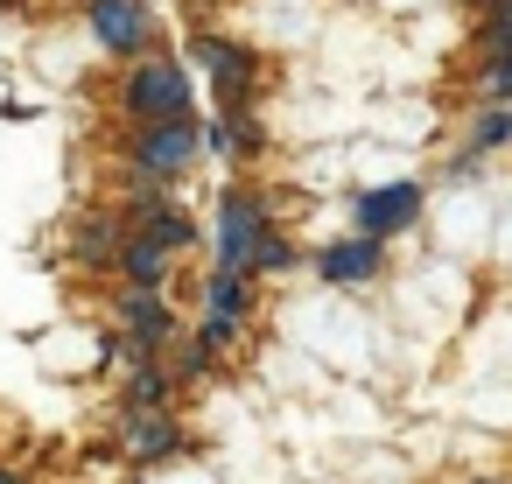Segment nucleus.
I'll return each instance as SVG.
<instances>
[{"instance_id":"obj_1","label":"nucleus","mask_w":512,"mask_h":484,"mask_svg":"<svg viewBox=\"0 0 512 484\" xmlns=\"http://www.w3.org/2000/svg\"><path fill=\"white\" fill-rule=\"evenodd\" d=\"M127 120L148 134V127H169V120H197L190 113V71L176 64V57H141L134 71H127Z\"/></svg>"},{"instance_id":"obj_2","label":"nucleus","mask_w":512,"mask_h":484,"mask_svg":"<svg viewBox=\"0 0 512 484\" xmlns=\"http://www.w3.org/2000/svg\"><path fill=\"white\" fill-rule=\"evenodd\" d=\"M190 57L211 71L218 113H253V92H260V57H253V50H239V43H225V36H197Z\"/></svg>"},{"instance_id":"obj_3","label":"nucleus","mask_w":512,"mask_h":484,"mask_svg":"<svg viewBox=\"0 0 512 484\" xmlns=\"http://www.w3.org/2000/svg\"><path fill=\"white\" fill-rule=\"evenodd\" d=\"M197 148H204V127H197V120H169V127L134 134V183H148V190L176 183V176L197 162Z\"/></svg>"},{"instance_id":"obj_4","label":"nucleus","mask_w":512,"mask_h":484,"mask_svg":"<svg viewBox=\"0 0 512 484\" xmlns=\"http://www.w3.org/2000/svg\"><path fill=\"white\" fill-rule=\"evenodd\" d=\"M267 232H274V225H267V204H260L253 190H225V197H218V267L253 274Z\"/></svg>"},{"instance_id":"obj_5","label":"nucleus","mask_w":512,"mask_h":484,"mask_svg":"<svg viewBox=\"0 0 512 484\" xmlns=\"http://www.w3.org/2000/svg\"><path fill=\"white\" fill-rule=\"evenodd\" d=\"M120 358L127 365H148L169 337H176V316L162 309V295H141V288H120Z\"/></svg>"},{"instance_id":"obj_6","label":"nucleus","mask_w":512,"mask_h":484,"mask_svg":"<svg viewBox=\"0 0 512 484\" xmlns=\"http://www.w3.org/2000/svg\"><path fill=\"white\" fill-rule=\"evenodd\" d=\"M421 218V183H379V190H365L358 197V211H351V232L358 239H393V232H407Z\"/></svg>"},{"instance_id":"obj_7","label":"nucleus","mask_w":512,"mask_h":484,"mask_svg":"<svg viewBox=\"0 0 512 484\" xmlns=\"http://www.w3.org/2000/svg\"><path fill=\"white\" fill-rule=\"evenodd\" d=\"M85 15H92L99 50H113V57H148V36H155L148 0H85Z\"/></svg>"},{"instance_id":"obj_8","label":"nucleus","mask_w":512,"mask_h":484,"mask_svg":"<svg viewBox=\"0 0 512 484\" xmlns=\"http://www.w3.org/2000/svg\"><path fill=\"white\" fill-rule=\"evenodd\" d=\"M379 267H386V246L379 239H330L323 253H316V274L330 281V288H365V281H379Z\"/></svg>"},{"instance_id":"obj_9","label":"nucleus","mask_w":512,"mask_h":484,"mask_svg":"<svg viewBox=\"0 0 512 484\" xmlns=\"http://www.w3.org/2000/svg\"><path fill=\"white\" fill-rule=\"evenodd\" d=\"M127 239H134L127 211H92V218H78V232H71V253H78L85 267H120Z\"/></svg>"},{"instance_id":"obj_10","label":"nucleus","mask_w":512,"mask_h":484,"mask_svg":"<svg viewBox=\"0 0 512 484\" xmlns=\"http://www.w3.org/2000/svg\"><path fill=\"white\" fill-rule=\"evenodd\" d=\"M176 449H183L176 414H127V456L134 463H169Z\"/></svg>"},{"instance_id":"obj_11","label":"nucleus","mask_w":512,"mask_h":484,"mask_svg":"<svg viewBox=\"0 0 512 484\" xmlns=\"http://www.w3.org/2000/svg\"><path fill=\"white\" fill-rule=\"evenodd\" d=\"M204 316L246 323V316H253V274H232V267H218V274L204 281Z\"/></svg>"},{"instance_id":"obj_12","label":"nucleus","mask_w":512,"mask_h":484,"mask_svg":"<svg viewBox=\"0 0 512 484\" xmlns=\"http://www.w3.org/2000/svg\"><path fill=\"white\" fill-rule=\"evenodd\" d=\"M169 260H176V253H162V246H148V239H127V253H120V281L141 288V295H162Z\"/></svg>"},{"instance_id":"obj_13","label":"nucleus","mask_w":512,"mask_h":484,"mask_svg":"<svg viewBox=\"0 0 512 484\" xmlns=\"http://www.w3.org/2000/svg\"><path fill=\"white\" fill-rule=\"evenodd\" d=\"M204 141H211L218 155H239V162H246V155H260V120H253V113H218Z\"/></svg>"},{"instance_id":"obj_14","label":"nucleus","mask_w":512,"mask_h":484,"mask_svg":"<svg viewBox=\"0 0 512 484\" xmlns=\"http://www.w3.org/2000/svg\"><path fill=\"white\" fill-rule=\"evenodd\" d=\"M162 400H169V372H162V365H134V379H127V414H162Z\"/></svg>"},{"instance_id":"obj_15","label":"nucleus","mask_w":512,"mask_h":484,"mask_svg":"<svg viewBox=\"0 0 512 484\" xmlns=\"http://www.w3.org/2000/svg\"><path fill=\"white\" fill-rule=\"evenodd\" d=\"M505 50H512V0H498V8L484 15V29H477V71L498 64Z\"/></svg>"},{"instance_id":"obj_16","label":"nucleus","mask_w":512,"mask_h":484,"mask_svg":"<svg viewBox=\"0 0 512 484\" xmlns=\"http://www.w3.org/2000/svg\"><path fill=\"white\" fill-rule=\"evenodd\" d=\"M491 148H512V106H491L470 127V155H491Z\"/></svg>"},{"instance_id":"obj_17","label":"nucleus","mask_w":512,"mask_h":484,"mask_svg":"<svg viewBox=\"0 0 512 484\" xmlns=\"http://www.w3.org/2000/svg\"><path fill=\"white\" fill-rule=\"evenodd\" d=\"M477 92H484V106H512V50L477 71Z\"/></svg>"},{"instance_id":"obj_18","label":"nucleus","mask_w":512,"mask_h":484,"mask_svg":"<svg viewBox=\"0 0 512 484\" xmlns=\"http://www.w3.org/2000/svg\"><path fill=\"white\" fill-rule=\"evenodd\" d=\"M239 330H246V323H225V316H204V323H197L190 337H197V344H204L211 358H225V351L239 344Z\"/></svg>"},{"instance_id":"obj_19","label":"nucleus","mask_w":512,"mask_h":484,"mask_svg":"<svg viewBox=\"0 0 512 484\" xmlns=\"http://www.w3.org/2000/svg\"><path fill=\"white\" fill-rule=\"evenodd\" d=\"M288 267H295V246H288L281 232H267V239H260V260H253V281H260V274H288Z\"/></svg>"},{"instance_id":"obj_20","label":"nucleus","mask_w":512,"mask_h":484,"mask_svg":"<svg viewBox=\"0 0 512 484\" xmlns=\"http://www.w3.org/2000/svg\"><path fill=\"white\" fill-rule=\"evenodd\" d=\"M211 365H218V358H211L197 337H176V379H204Z\"/></svg>"},{"instance_id":"obj_21","label":"nucleus","mask_w":512,"mask_h":484,"mask_svg":"<svg viewBox=\"0 0 512 484\" xmlns=\"http://www.w3.org/2000/svg\"><path fill=\"white\" fill-rule=\"evenodd\" d=\"M0 484H29V477H22V470H8V463H0Z\"/></svg>"}]
</instances>
